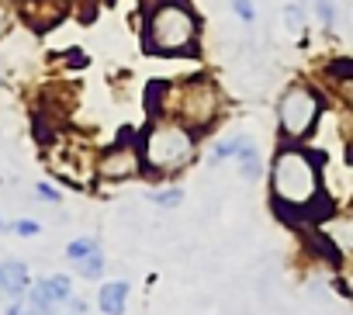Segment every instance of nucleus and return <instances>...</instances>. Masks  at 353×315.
Returning a JSON list of instances; mask_svg holds the SVG:
<instances>
[{"label": "nucleus", "instance_id": "nucleus-1", "mask_svg": "<svg viewBox=\"0 0 353 315\" xmlns=\"http://www.w3.org/2000/svg\"><path fill=\"white\" fill-rule=\"evenodd\" d=\"M142 52L156 59H198L201 14L191 0H142Z\"/></svg>", "mask_w": 353, "mask_h": 315}, {"label": "nucleus", "instance_id": "nucleus-2", "mask_svg": "<svg viewBox=\"0 0 353 315\" xmlns=\"http://www.w3.org/2000/svg\"><path fill=\"white\" fill-rule=\"evenodd\" d=\"M201 135L173 114H152L139 128V152L149 177H173L194 163Z\"/></svg>", "mask_w": 353, "mask_h": 315}, {"label": "nucleus", "instance_id": "nucleus-3", "mask_svg": "<svg viewBox=\"0 0 353 315\" xmlns=\"http://www.w3.org/2000/svg\"><path fill=\"white\" fill-rule=\"evenodd\" d=\"M322 152L308 149L305 142H281L270 160V201L305 212L322 194Z\"/></svg>", "mask_w": 353, "mask_h": 315}, {"label": "nucleus", "instance_id": "nucleus-4", "mask_svg": "<svg viewBox=\"0 0 353 315\" xmlns=\"http://www.w3.org/2000/svg\"><path fill=\"white\" fill-rule=\"evenodd\" d=\"M225 90L212 73H191L184 80H170L166 83V104L163 114L181 118L184 125H191L201 139L222 121L225 114Z\"/></svg>", "mask_w": 353, "mask_h": 315}, {"label": "nucleus", "instance_id": "nucleus-5", "mask_svg": "<svg viewBox=\"0 0 353 315\" xmlns=\"http://www.w3.org/2000/svg\"><path fill=\"white\" fill-rule=\"evenodd\" d=\"M325 111H329V97L322 87H315L308 80L288 83L284 94L277 97V108H274L281 142H305L319 128Z\"/></svg>", "mask_w": 353, "mask_h": 315}, {"label": "nucleus", "instance_id": "nucleus-6", "mask_svg": "<svg viewBox=\"0 0 353 315\" xmlns=\"http://www.w3.org/2000/svg\"><path fill=\"white\" fill-rule=\"evenodd\" d=\"M94 174L101 181H108V184H121V181H132V177L145 174L142 152H139V132L135 128H125L111 145H104L94 156Z\"/></svg>", "mask_w": 353, "mask_h": 315}, {"label": "nucleus", "instance_id": "nucleus-7", "mask_svg": "<svg viewBox=\"0 0 353 315\" xmlns=\"http://www.w3.org/2000/svg\"><path fill=\"white\" fill-rule=\"evenodd\" d=\"M73 298V281L66 274H52V277H42L35 281L28 291H25V301L32 308V315H56V305L70 301Z\"/></svg>", "mask_w": 353, "mask_h": 315}, {"label": "nucleus", "instance_id": "nucleus-8", "mask_svg": "<svg viewBox=\"0 0 353 315\" xmlns=\"http://www.w3.org/2000/svg\"><path fill=\"white\" fill-rule=\"evenodd\" d=\"M28 287H32V277H28V267L21 260L0 263V294L4 298H21Z\"/></svg>", "mask_w": 353, "mask_h": 315}, {"label": "nucleus", "instance_id": "nucleus-9", "mask_svg": "<svg viewBox=\"0 0 353 315\" xmlns=\"http://www.w3.org/2000/svg\"><path fill=\"white\" fill-rule=\"evenodd\" d=\"M128 291H132L128 281H108V284H101V291H97V308H101L104 315H125Z\"/></svg>", "mask_w": 353, "mask_h": 315}, {"label": "nucleus", "instance_id": "nucleus-10", "mask_svg": "<svg viewBox=\"0 0 353 315\" xmlns=\"http://www.w3.org/2000/svg\"><path fill=\"white\" fill-rule=\"evenodd\" d=\"M236 163H239V177H243V181H260V177H263V156H260V149H256L253 139L243 142Z\"/></svg>", "mask_w": 353, "mask_h": 315}, {"label": "nucleus", "instance_id": "nucleus-11", "mask_svg": "<svg viewBox=\"0 0 353 315\" xmlns=\"http://www.w3.org/2000/svg\"><path fill=\"white\" fill-rule=\"evenodd\" d=\"M322 229L336 239V246H339L343 253H353V212H350V215H332Z\"/></svg>", "mask_w": 353, "mask_h": 315}, {"label": "nucleus", "instance_id": "nucleus-12", "mask_svg": "<svg viewBox=\"0 0 353 315\" xmlns=\"http://www.w3.org/2000/svg\"><path fill=\"white\" fill-rule=\"evenodd\" d=\"M250 135H229V139H219L212 149H208V163L215 167V163H225V160H236L239 156V149H243V142H246Z\"/></svg>", "mask_w": 353, "mask_h": 315}, {"label": "nucleus", "instance_id": "nucleus-13", "mask_svg": "<svg viewBox=\"0 0 353 315\" xmlns=\"http://www.w3.org/2000/svg\"><path fill=\"white\" fill-rule=\"evenodd\" d=\"M322 77H325L329 87L346 83V80L353 77V56H336V59H329V63L322 66Z\"/></svg>", "mask_w": 353, "mask_h": 315}, {"label": "nucleus", "instance_id": "nucleus-14", "mask_svg": "<svg viewBox=\"0 0 353 315\" xmlns=\"http://www.w3.org/2000/svg\"><path fill=\"white\" fill-rule=\"evenodd\" d=\"M21 25V14H18V0H0V42H4L14 28Z\"/></svg>", "mask_w": 353, "mask_h": 315}, {"label": "nucleus", "instance_id": "nucleus-15", "mask_svg": "<svg viewBox=\"0 0 353 315\" xmlns=\"http://www.w3.org/2000/svg\"><path fill=\"white\" fill-rule=\"evenodd\" d=\"M284 25H288L291 35H305V28H308V11L291 0V4H284Z\"/></svg>", "mask_w": 353, "mask_h": 315}, {"label": "nucleus", "instance_id": "nucleus-16", "mask_svg": "<svg viewBox=\"0 0 353 315\" xmlns=\"http://www.w3.org/2000/svg\"><path fill=\"white\" fill-rule=\"evenodd\" d=\"M152 205H159V208H181L184 205V191L181 187H156V191H149L145 194Z\"/></svg>", "mask_w": 353, "mask_h": 315}, {"label": "nucleus", "instance_id": "nucleus-17", "mask_svg": "<svg viewBox=\"0 0 353 315\" xmlns=\"http://www.w3.org/2000/svg\"><path fill=\"white\" fill-rule=\"evenodd\" d=\"M94 253H101V246H97V239H90V236H80V239H73V243L66 246V256H70L73 263H80V260H87V256H94Z\"/></svg>", "mask_w": 353, "mask_h": 315}, {"label": "nucleus", "instance_id": "nucleus-18", "mask_svg": "<svg viewBox=\"0 0 353 315\" xmlns=\"http://www.w3.org/2000/svg\"><path fill=\"white\" fill-rule=\"evenodd\" d=\"M312 11H315V18H319V25H322L325 32L336 28V18H339L336 0H312Z\"/></svg>", "mask_w": 353, "mask_h": 315}, {"label": "nucleus", "instance_id": "nucleus-19", "mask_svg": "<svg viewBox=\"0 0 353 315\" xmlns=\"http://www.w3.org/2000/svg\"><path fill=\"white\" fill-rule=\"evenodd\" d=\"M77 270H80V277H83V281H97V277L104 274V253H94V256L80 260V263H77Z\"/></svg>", "mask_w": 353, "mask_h": 315}, {"label": "nucleus", "instance_id": "nucleus-20", "mask_svg": "<svg viewBox=\"0 0 353 315\" xmlns=\"http://www.w3.org/2000/svg\"><path fill=\"white\" fill-rule=\"evenodd\" d=\"M336 274H339V287L353 298V253H343V260H339Z\"/></svg>", "mask_w": 353, "mask_h": 315}, {"label": "nucleus", "instance_id": "nucleus-21", "mask_svg": "<svg viewBox=\"0 0 353 315\" xmlns=\"http://www.w3.org/2000/svg\"><path fill=\"white\" fill-rule=\"evenodd\" d=\"M229 8H232V14H236L243 25H253V21H256V8H253V0H229Z\"/></svg>", "mask_w": 353, "mask_h": 315}, {"label": "nucleus", "instance_id": "nucleus-22", "mask_svg": "<svg viewBox=\"0 0 353 315\" xmlns=\"http://www.w3.org/2000/svg\"><path fill=\"white\" fill-rule=\"evenodd\" d=\"M332 94H336V101H339V108H343L346 114H353V77H350L346 83H339V87H332Z\"/></svg>", "mask_w": 353, "mask_h": 315}, {"label": "nucleus", "instance_id": "nucleus-23", "mask_svg": "<svg viewBox=\"0 0 353 315\" xmlns=\"http://www.w3.org/2000/svg\"><path fill=\"white\" fill-rule=\"evenodd\" d=\"M11 232H14V236H25V239H32V236H39V232H42V225H39L35 219H18V222L11 225Z\"/></svg>", "mask_w": 353, "mask_h": 315}, {"label": "nucleus", "instance_id": "nucleus-24", "mask_svg": "<svg viewBox=\"0 0 353 315\" xmlns=\"http://www.w3.org/2000/svg\"><path fill=\"white\" fill-rule=\"evenodd\" d=\"M63 56H66V66H73V70H83V66H87V63H90V59H87V52H83V49H66V52H63Z\"/></svg>", "mask_w": 353, "mask_h": 315}, {"label": "nucleus", "instance_id": "nucleus-25", "mask_svg": "<svg viewBox=\"0 0 353 315\" xmlns=\"http://www.w3.org/2000/svg\"><path fill=\"white\" fill-rule=\"evenodd\" d=\"M35 194H39L42 201H49V205H59V198H63L52 184H39V187H35Z\"/></svg>", "mask_w": 353, "mask_h": 315}, {"label": "nucleus", "instance_id": "nucleus-26", "mask_svg": "<svg viewBox=\"0 0 353 315\" xmlns=\"http://www.w3.org/2000/svg\"><path fill=\"white\" fill-rule=\"evenodd\" d=\"M8 83V70H4V63H0V87Z\"/></svg>", "mask_w": 353, "mask_h": 315}, {"label": "nucleus", "instance_id": "nucleus-27", "mask_svg": "<svg viewBox=\"0 0 353 315\" xmlns=\"http://www.w3.org/2000/svg\"><path fill=\"white\" fill-rule=\"evenodd\" d=\"M0 229H4V219H0Z\"/></svg>", "mask_w": 353, "mask_h": 315}, {"label": "nucleus", "instance_id": "nucleus-28", "mask_svg": "<svg viewBox=\"0 0 353 315\" xmlns=\"http://www.w3.org/2000/svg\"><path fill=\"white\" fill-rule=\"evenodd\" d=\"M101 4H104V0H101ZM108 4H111V0H108Z\"/></svg>", "mask_w": 353, "mask_h": 315}]
</instances>
